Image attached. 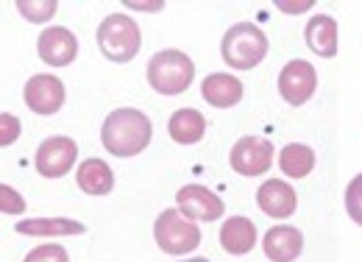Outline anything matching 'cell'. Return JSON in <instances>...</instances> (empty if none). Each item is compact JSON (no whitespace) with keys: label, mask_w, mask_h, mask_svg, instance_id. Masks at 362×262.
Segmentation results:
<instances>
[{"label":"cell","mask_w":362,"mask_h":262,"mask_svg":"<svg viewBox=\"0 0 362 262\" xmlns=\"http://www.w3.org/2000/svg\"><path fill=\"white\" fill-rule=\"evenodd\" d=\"M153 137V126L145 112L139 109H115L100 129V142L112 156H136L139 151L148 148Z\"/></svg>","instance_id":"6da1fadb"},{"label":"cell","mask_w":362,"mask_h":262,"mask_svg":"<svg viewBox=\"0 0 362 262\" xmlns=\"http://www.w3.org/2000/svg\"><path fill=\"white\" fill-rule=\"evenodd\" d=\"M221 56L231 70H254L268 56V37L254 23H237L221 42Z\"/></svg>","instance_id":"7a4b0ae2"},{"label":"cell","mask_w":362,"mask_h":262,"mask_svg":"<svg viewBox=\"0 0 362 262\" xmlns=\"http://www.w3.org/2000/svg\"><path fill=\"white\" fill-rule=\"evenodd\" d=\"M195 79V64L181 50H159L148 62V84L159 95H181Z\"/></svg>","instance_id":"3957f363"},{"label":"cell","mask_w":362,"mask_h":262,"mask_svg":"<svg viewBox=\"0 0 362 262\" xmlns=\"http://www.w3.org/2000/svg\"><path fill=\"white\" fill-rule=\"evenodd\" d=\"M139 45H142L139 25L129 14H109L98 25V47L109 62H117V64L132 62L139 53Z\"/></svg>","instance_id":"277c9868"},{"label":"cell","mask_w":362,"mask_h":262,"mask_svg":"<svg viewBox=\"0 0 362 262\" xmlns=\"http://www.w3.org/2000/svg\"><path fill=\"white\" fill-rule=\"evenodd\" d=\"M153 237H156V246L165 251V254H189L201 246V229L195 226V220L184 218L179 210H165L156 223H153Z\"/></svg>","instance_id":"5b68a950"},{"label":"cell","mask_w":362,"mask_h":262,"mask_svg":"<svg viewBox=\"0 0 362 262\" xmlns=\"http://www.w3.org/2000/svg\"><path fill=\"white\" fill-rule=\"evenodd\" d=\"M76 156H78V145L76 139L70 137H47L45 142L37 148V156H34V168L37 173L45 176V178H62L73 171L76 165Z\"/></svg>","instance_id":"8992f818"},{"label":"cell","mask_w":362,"mask_h":262,"mask_svg":"<svg viewBox=\"0 0 362 262\" xmlns=\"http://www.w3.org/2000/svg\"><path fill=\"white\" fill-rule=\"evenodd\" d=\"M231 168L240 176H262L273 165V145L265 137H243L228 154Z\"/></svg>","instance_id":"52a82bcc"},{"label":"cell","mask_w":362,"mask_h":262,"mask_svg":"<svg viewBox=\"0 0 362 262\" xmlns=\"http://www.w3.org/2000/svg\"><path fill=\"white\" fill-rule=\"evenodd\" d=\"M317 87V73L315 67L304 59H293L281 67L279 73V92L290 106H304Z\"/></svg>","instance_id":"ba28073f"},{"label":"cell","mask_w":362,"mask_h":262,"mask_svg":"<svg viewBox=\"0 0 362 262\" xmlns=\"http://www.w3.org/2000/svg\"><path fill=\"white\" fill-rule=\"evenodd\" d=\"M176 204H179V212L189 220H212L223 218L226 207L221 201V195H215L209 187L204 184H184L179 193H176Z\"/></svg>","instance_id":"9c48e42d"},{"label":"cell","mask_w":362,"mask_h":262,"mask_svg":"<svg viewBox=\"0 0 362 262\" xmlns=\"http://www.w3.org/2000/svg\"><path fill=\"white\" fill-rule=\"evenodd\" d=\"M23 98L34 115H56L64 106V84L50 73H40L28 79Z\"/></svg>","instance_id":"30bf717a"},{"label":"cell","mask_w":362,"mask_h":262,"mask_svg":"<svg viewBox=\"0 0 362 262\" xmlns=\"http://www.w3.org/2000/svg\"><path fill=\"white\" fill-rule=\"evenodd\" d=\"M37 53H40V59L45 64H50V67H67L78 56V40H76V34L70 28L53 25V28H45L40 34Z\"/></svg>","instance_id":"8fae6325"},{"label":"cell","mask_w":362,"mask_h":262,"mask_svg":"<svg viewBox=\"0 0 362 262\" xmlns=\"http://www.w3.org/2000/svg\"><path fill=\"white\" fill-rule=\"evenodd\" d=\"M257 204L268 218H290L296 212V207H298V195L287 181L268 178L257 190Z\"/></svg>","instance_id":"7c38bea8"},{"label":"cell","mask_w":362,"mask_h":262,"mask_svg":"<svg viewBox=\"0 0 362 262\" xmlns=\"http://www.w3.org/2000/svg\"><path fill=\"white\" fill-rule=\"evenodd\" d=\"M262 249L271 262H296L304 251V234L296 226H273L265 232Z\"/></svg>","instance_id":"4fadbf2b"},{"label":"cell","mask_w":362,"mask_h":262,"mask_svg":"<svg viewBox=\"0 0 362 262\" xmlns=\"http://www.w3.org/2000/svg\"><path fill=\"white\" fill-rule=\"evenodd\" d=\"M201 95L209 106H218V109H231L240 103L243 98V81L231 73H212L204 79L201 84Z\"/></svg>","instance_id":"5bb4252c"},{"label":"cell","mask_w":362,"mask_h":262,"mask_svg":"<svg viewBox=\"0 0 362 262\" xmlns=\"http://www.w3.org/2000/svg\"><path fill=\"white\" fill-rule=\"evenodd\" d=\"M221 246H223V251L234 254V257L248 254L257 246V226H254V220L243 218V215H234V218L223 220V226H221Z\"/></svg>","instance_id":"9a60e30c"},{"label":"cell","mask_w":362,"mask_h":262,"mask_svg":"<svg viewBox=\"0 0 362 262\" xmlns=\"http://www.w3.org/2000/svg\"><path fill=\"white\" fill-rule=\"evenodd\" d=\"M304 37H307L310 50L317 53L320 59H332V56H337V23H334V17H329V14L310 17Z\"/></svg>","instance_id":"2e32d148"},{"label":"cell","mask_w":362,"mask_h":262,"mask_svg":"<svg viewBox=\"0 0 362 262\" xmlns=\"http://www.w3.org/2000/svg\"><path fill=\"white\" fill-rule=\"evenodd\" d=\"M168 134L179 145H195L206 134V118L198 109H179L168 120Z\"/></svg>","instance_id":"e0dca14e"},{"label":"cell","mask_w":362,"mask_h":262,"mask_svg":"<svg viewBox=\"0 0 362 262\" xmlns=\"http://www.w3.org/2000/svg\"><path fill=\"white\" fill-rule=\"evenodd\" d=\"M76 181L87 195H109L115 190V173L103 159H84L76 171Z\"/></svg>","instance_id":"ac0fdd59"},{"label":"cell","mask_w":362,"mask_h":262,"mask_svg":"<svg viewBox=\"0 0 362 262\" xmlns=\"http://www.w3.org/2000/svg\"><path fill=\"white\" fill-rule=\"evenodd\" d=\"M17 232L31 237H67V234H84L87 226L73 218H23L17 223Z\"/></svg>","instance_id":"d6986e66"},{"label":"cell","mask_w":362,"mask_h":262,"mask_svg":"<svg viewBox=\"0 0 362 262\" xmlns=\"http://www.w3.org/2000/svg\"><path fill=\"white\" fill-rule=\"evenodd\" d=\"M279 168L290 178H307L315 168V151L304 142H290L279 154Z\"/></svg>","instance_id":"ffe728a7"},{"label":"cell","mask_w":362,"mask_h":262,"mask_svg":"<svg viewBox=\"0 0 362 262\" xmlns=\"http://www.w3.org/2000/svg\"><path fill=\"white\" fill-rule=\"evenodd\" d=\"M59 3L56 0H20L17 3V11L28 20V23H47L53 14H56Z\"/></svg>","instance_id":"44dd1931"},{"label":"cell","mask_w":362,"mask_h":262,"mask_svg":"<svg viewBox=\"0 0 362 262\" xmlns=\"http://www.w3.org/2000/svg\"><path fill=\"white\" fill-rule=\"evenodd\" d=\"M346 210H349V218L362 226V173L354 176L346 187Z\"/></svg>","instance_id":"7402d4cb"},{"label":"cell","mask_w":362,"mask_h":262,"mask_svg":"<svg viewBox=\"0 0 362 262\" xmlns=\"http://www.w3.org/2000/svg\"><path fill=\"white\" fill-rule=\"evenodd\" d=\"M23 262H70V254L59 243H45V246H37L34 251H28Z\"/></svg>","instance_id":"603a6c76"},{"label":"cell","mask_w":362,"mask_h":262,"mask_svg":"<svg viewBox=\"0 0 362 262\" xmlns=\"http://www.w3.org/2000/svg\"><path fill=\"white\" fill-rule=\"evenodd\" d=\"M0 212H6V215H23L25 212V198L8 184H0Z\"/></svg>","instance_id":"cb8c5ba5"},{"label":"cell","mask_w":362,"mask_h":262,"mask_svg":"<svg viewBox=\"0 0 362 262\" xmlns=\"http://www.w3.org/2000/svg\"><path fill=\"white\" fill-rule=\"evenodd\" d=\"M20 131H23L20 118H17V115L3 112V115H0V148H6V145H11V142H17Z\"/></svg>","instance_id":"d4e9b609"},{"label":"cell","mask_w":362,"mask_h":262,"mask_svg":"<svg viewBox=\"0 0 362 262\" xmlns=\"http://www.w3.org/2000/svg\"><path fill=\"white\" fill-rule=\"evenodd\" d=\"M184 262H209L206 257H192V260H184Z\"/></svg>","instance_id":"484cf974"}]
</instances>
